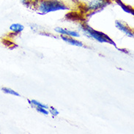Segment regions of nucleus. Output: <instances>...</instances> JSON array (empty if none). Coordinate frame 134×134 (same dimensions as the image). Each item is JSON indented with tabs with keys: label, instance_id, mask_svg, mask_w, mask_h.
Segmentation results:
<instances>
[{
	"label": "nucleus",
	"instance_id": "f257e3e1",
	"mask_svg": "<svg viewBox=\"0 0 134 134\" xmlns=\"http://www.w3.org/2000/svg\"><path fill=\"white\" fill-rule=\"evenodd\" d=\"M32 5L37 13L40 15L69 9L68 6L62 0H36Z\"/></svg>",
	"mask_w": 134,
	"mask_h": 134
},
{
	"label": "nucleus",
	"instance_id": "f03ea898",
	"mask_svg": "<svg viewBox=\"0 0 134 134\" xmlns=\"http://www.w3.org/2000/svg\"><path fill=\"white\" fill-rule=\"evenodd\" d=\"M80 30L82 32L85 36L92 40L97 41L100 43H109L111 44L113 46H115L114 42L108 35H105L104 33L101 32H98L97 30H94V29L91 28L90 26H88L82 25L80 26Z\"/></svg>",
	"mask_w": 134,
	"mask_h": 134
},
{
	"label": "nucleus",
	"instance_id": "7ed1b4c3",
	"mask_svg": "<svg viewBox=\"0 0 134 134\" xmlns=\"http://www.w3.org/2000/svg\"><path fill=\"white\" fill-rule=\"evenodd\" d=\"M109 4V0H92L89 3L83 6V10L87 12L101 10Z\"/></svg>",
	"mask_w": 134,
	"mask_h": 134
},
{
	"label": "nucleus",
	"instance_id": "20e7f679",
	"mask_svg": "<svg viewBox=\"0 0 134 134\" xmlns=\"http://www.w3.org/2000/svg\"><path fill=\"white\" fill-rule=\"evenodd\" d=\"M115 26H116V29H119L120 32H122L128 37H131V38L133 37V31L122 21L116 20L115 21Z\"/></svg>",
	"mask_w": 134,
	"mask_h": 134
},
{
	"label": "nucleus",
	"instance_id": "39448f33",
	"mask_svg": "<svg viewBox=\"0 0 134 134\" xmlns=\"http://www.w3.org/2000/svg\"><path fill=\"white\" fill-rule=\"evenodd\" d=\"M54 31L57 33L59 34L60 35H63V36L71 37H74V38H78L80 37V33L79 32L65 29V28L60 27V26H57V27L54 28Z\"/></svg>",
	"mask_w": 134,
	"mask_h": 134
},
{
	"label": "nucleus",
	"instance_id": "423d86ee",
	"mask_svg": "<svg viewBox=\"0 0 134 134\" xmlns=\"http://www.w3.org/2000/svg\"><path fill=\"white\" fill-rule=\"evenodd\" d=\"M61 38L64 42H65L66 43L69 44L70 46H73L76 47H84V44L82 42H81L79 40H76L74 37L61 35Z\"/></svg>",
	"mask_w": 134,
	"mask_h": 134
},
{
	"label": "nucleus",
	"instance_id": "0eeeda50",
	"mask_svg": "<svg viewBox=\"0 0 134 134\" xmlns=\"http://www.w3.org/2000/svg\"><path fill=\"white\" fill-rule=\"evenodd\" d=\"M9 29L12 32L15 33V34H20L24 30V26L21 24H19V23H14L10 26Z\"/></svg>",
	"mask_w": 134,
	"mask_h": 134
},
{
	"label": "nucleus",
	"instance_id": "6e6552de",
	"mask_svg": "<svg viewBox=\"0 0 134 134\" xmlns=\"http://www.w3.org/2000/svg\"><path fill=\"white\" fill-rule=\"evenodd\" d=\"M28 103L29 104L32 108H35V107H42V108H44V109H48L49 106L47 105V104H45L44 103H42V102L38 101L37 100H28Z\"/></svg>",
	"mask_w": 134,
	"mask_h": 134
},
{
	"label": "nucleus",
	"instance_id": "1a4fd4ad",
	"mask_svg": "<svg viewBox=\"0 0 134 134\" xmlns=\"http://www.w3.org/2000/svg\"><path fill=\"white\" fill-rule=\"evenodd\" d=\"M1 90L4 93H5V94H11V95H13V96H15V97H20L21 96V94H19L17 91H15L14 90H13L11 88H9V87H2Z\"/></svg>",
	"mask_w": 134,
	"mask_h": 134
},
{
	"label": "nucleus",
	"instance_id": "9d476101",
	"mask_svg": "<svg viewBox=\"0 0 134 134\" xmlns=\"http://www.w3.org/2000/svg\"><path fill=\"white\" fill-rule=\"evenodd\" d=\"M48 111H49V114H51L53 117H56L59 114V111H58V109L53 107V106H50L48 108Z\"/></svg>",
	"mask_w": 134,
	"mask_h": 134
},
{
	"label": "nucleus",
	"instance_id": "9b49d317",
	"mask_svg": "<svg viewBox=\"0 0 134 134\" xmlns=\"http://www.w3.org/2000/svg\"><path fill=\"white\" fill-rule=\"evenodd\" d=\"M35 110L37 112L43 114V115H45V116H48L49 115L48 109H44V108H42V107H35Z\"/></svg>",
	"mask_w": 134,
	"mask_h": 134
}]
</instances>
